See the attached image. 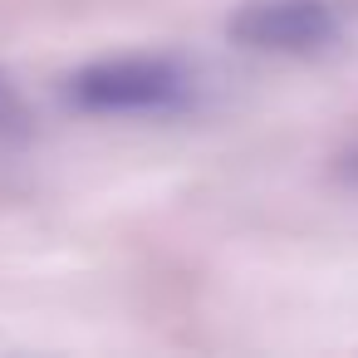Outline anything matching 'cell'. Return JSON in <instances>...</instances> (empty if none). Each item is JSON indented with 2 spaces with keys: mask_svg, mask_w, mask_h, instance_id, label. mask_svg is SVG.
Instances as JSON below:
<instances>
[{
  "mask_svg": "<svg viewBox=\"0 0 358 358\" xmlns=\"http://www.w3.org/2000/svg\"><path fill=\"white\" fill-rule=\"evenodd\" d=\"M30 133V113L20 103V94L10 89V79L0 74V143H20Z\"/></svg>",
  "mask_w": 358,
  "mask_h": 358,
  "instance_id": "obj_3",
  "label": "cell"
},
{
  "mask_svg": "<svg viewBox=\"0 0 358 358\" xmlns=\"http://www.w3.org/2000/svg\"><path fill=\"white\" fill-rule=\"evenodd\" d=\"M338 172H343L348 182H358V143H353V148H348V152L338 157Z\"/></svg>",
  "mask_w": 358,
  "mask_h": 358,
  "instance_id": "obj_4",
  "label": "cell"
},
{
  "mask_svg": "<svg viewBox=\"0 0 358 358\" xmlns=\"http://www.w3.org/2000/svg\"><path fill=\"white\" fill-rule=\"evenodd\" d=\"M192 99V69L167 55L99 59L69 79V103L84 113H182Z\"/></svg>",
  "mask_w": 358,
  "mask_h": 358,
  "instance_id": "obj_1",
  "label": "cell"
},
{
  "mask_svg": "<svg viewBox=\"0 0 358 358\" xmlns=\"http://www.w3.org/2000/svg\"><path fill=\"white\" fill-rule=\"evenodd\" d=\"M226 30L255 55H324L348 25L334 0H245Z\"/></svg>",
  "mask_w": 358,
  "mask_h": 358,
  "instance_id": "obj_2",
  "label": "cell"
}]
</instances>
